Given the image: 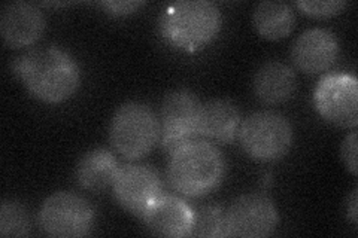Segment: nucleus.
I'll list each match as a JSON object with an SVG mask.
<instances>
[{"instance_id":"nucleus-14","label":"nucleus","mask_w":358,"mask_h":238,"mask_svg":"<svg viewBox=\"0 0 358 238\" xmlns=\"http://www.w3.org/2000/svg\"><path fill=\"white\" fill-rule=\"evenodd\" d=\"M239 128L241 113L231 101L217 98L201 105L197 122L199 135L220 143H230L238 137Z\"/></svg>"},{"instance_id":"nucleus-19","label":"nucleus","mask_w":358,"mask_h":238,"mask_svg":"<svg viewBox=\"0 0 358 238\" xmlns=\"http://www.w3.org/2000/svg\"><path fill=\"white\" fill-rule=\"evenodd\" d=\"M189 237H226V211L214 206L194 210V223Z\"/></svg>"},{"instance_id":"nucleus-3","label":"nucleus","mask_w":358,"mask_h":238,"mask_svg":"<svg viewBox=\"0 0 358 238\" xmlns=\"http://www.w3.org/2000/svg\"><path fill=\"white\" fill-rule=\"evenodd\" d=\"M221 24L220 9L209 0H182L172 3L160 17V31L164 40L184 51H196L214 40Z\"/></svg>"},{"instance_id":"nucleus-8","label":"nucleus","mask_w":358,"mask_h":238,"mask_svg":"<svg viewBox=\"0 0 358 238\" xmlns=\"http://www.w3.org/2000/svg\"><path fill=\"white\" fill-rule=\"evenodd\" d=\"M313 105L320 115L343 128H355L358 124V84L348 73L322 76L313 93Z\"/></svg>"},{"instance_id":"nucleus-12","label":"nucleus","mask_w":358,"mask_h":238,"mask_svg":"<svg viewBox=\"0 0 358 238\" xmlns=\"http://www.w3.org/2000/svg\"><path fill=\"white\" fill-rule=\"evenodd\" d=\"M339 55V42L326 29H309L293 45L291 57L299 70L305 73L326 72Z\"/></svg>"},{"instance_id":"nucleus-1","label":"nucleus","mask_w":358,"mask_h":238,"mask_svg":"<svg viewBox=\"0 0 358 238\" xmlns=\"http://www.w3.org/2000/svg\"><path fill=\"white\" fill-rule=\"evenodd\" d=\"M14 70L33 97L50 105L73 97L81 82L80 67L73 57L55 47L39 48L20 57Z\"/></svg>"},{"instance_id":"nucleus-4","label":"nucleus","mask_w":358,"mask_h":238,"mask_svg":"<svg viewBox=\"0 0 358 238\" xmlns=\"http://www.w3.org/2000/svg\"><path fill=\"white\" fill-rule=\"evenodd\" d=\"M109 135L112 146L120 155L129 160H139L150 154L159 140L160 122L151 107L130 101L117 109Z\"/></svg>"},{"instance_id":"nucleus-5","label":"nucleus","mask_w":358,"mask_h":238,"mask_svg":"<svg viewBox=\"0 0 358 238\" xmlns=\"http://www.w3.org/2000/svg\"><path fill=\"white\" fill-rule=\"evenodd\" d=\"M243 151L257 161H275L293 144V127L281 113L263 110L246 118L239 128Z\"/></svg>"},{"instance_id":"nucleus-11","label":"nucleus","mask_w":358,"mask_h":238,"mask_svg":"<svg viewBox=\"0 0 358 238\" xmlns=\"http://www.w3.org/2000/svg\"><path fill=\"white\" fill-rule=\"evenodd\" d=\"M143 223L159 237H189L194 223V210L173 195H160L142 213Z\"/></svg>"},{"instance_id":"nucleus-7","label":"nucleus","mask_w":358,"mask_h":238,"mask_svg":"<svg viewBox=\"0 0 358 238\" xmlns=\"http://www.w3.org/2000/svg\"><path fill=\"white\" fill-rule=\"evenodd\" d=\"M200 109V100L188 89H176L164 97L159 139L167 154L172 155L179 147L197 139Z\"/></svg>"},{"instance_id":"nucleus-16","label":"nucleus","mask_w":358,"mask_h":238,"mask_svg":"<svg viewBox=\"0 0 358 238\" xmlns=\"http://www.w3.org/2000/svg\"><path fill=\"white\" fill-rule=\"evenodd\" d=\"M120 165L117 158L106 149H93L83 155L76 165V180L84 189L103 191L114 185Z\"/></svg>"},{"instance_id":"nucleus-9","label":"nucleus","mask_w":358,"mask_h":238,"mask_svg":"<svg viewBox=\"0 0 358 238\" xmlns=\"http://www.w3.org/2000/svg\"><path fill=\"white\" fill-rule=\"evenodd\" d=\"M279 223L275 202L263 194H245L226 211V237L262 238L273 234Z\"/></svg>"},{"instance_id":"nucleus-6","label":"nucleus","mask_w":358,"mask_h":238,"mask_svg":"<svg viewBox=\"0 0 358 238\" xmlns=\"http://www.w3.org/2000/svg\"><path fill=\"white\" fill-rule=\"evenodd\" d=\"M94 210L88 201L72 192H55L43 201L39 225L50 237H85L93 228Z\"/></svg>"},{"instance_id":"nucleus-21","label":"nucleus","mask_w":358,"mask_h":238,"mask_svg":"<svg viewBox=\"0 0 358 238\" xmlns=\"http://www.w3.org/2000/svg\"><path fill=\"white\" fill-rule=\"evenodd\" d=\"M357 131L350 133L346 135L342 146H341V156L342 161L350 172L357 176L358 174V165H357Z\"/></svg>"},{"instance_id":"nucleus-17","label":"nucleus","mask_w":358,"mask_h":238,"mask_svg":"<svg viewBox=\"0 0 358 238\" xmlns=\"http://www.w3.org/2000/svg\"><path fill=\"white\" fill-rule=\"evenodd\" d=\"M252 22L260 36L268 40H279L293 31L296 15L289 5L268 0L255 6Z\"/></svg>"},{"instance_id":"nucleus-20","label":"nucleus","mask_w":358,"mask_h":238,"mask_svg":"<svg viewBox=\"0 0 358 238\" xmlns=\"http://www.w3.org/2000/svg\"><path fill=\"white\" fill-rule=\"evenodd\" d=\"M297 8L313 18H330L341 14L346 8L343 0H301L297 2Z\"/></svg>"},{"instance_id":"nucleus-22","label":"nucleus","mask_w":358,"mask_h":238,"mask_svg":"<svg viewBox=\"0 0 358 238\" xmlns=\"http://www.w3.org/2000/svg\"><path fill=\"white\" fill-rule=\"evenodd\" d=\"M102 6L112 15H129L136 13V10L143 6V2L138 0H126V2H103Z\"/></svg>"},{"instance_id":"nucleus-10","label":"nucleus","mask_w":358,"mask_h":238,"mask_svg":"<svg viewBox=\"0 0 358 238\" xmlns=\"http://www.w3.org/2000/svg\"><path fill=\"white\" fill-rule=\"evenodd\" d=\"M112 188L120 206L139 216L154 200L163 195L159 173L152 167L141 164L120 168Z\"/></svg>"},{"instance_id":"nucleus-23","label":"nucleus","mask_w":358,"mask_h":238,"mask_svg":"<svg viewBox=\"0 0 358 238\" xmlns=\"http://www.w3.org/2000/svg\"><path fill=\"white\" fill-rule=\"evenodd\" d=\"M357 189L352 192V195H351V201H350V206H348V216H350V219L352 221V223L354 225H357L358 223V210H357Z\"/></svg>"},{"instance_id":"nucleus-2","label":"nucleus","mask_w":358,"mask_h":238,"mask_svg":"<svg viewBox=\"0 0 358 238\" xmlns=\"http://www.w3.org/2000/svg\"><path fill=\"white\" fill-rule=\"evenodd\" d=\"M226 163L215 144L193 140L171 155L167 177L171 186L187 197H201L222 180Z\"/></svg>"},{"instance_id":"nucleus-18","label":"nucleus","mask_w":358,"mask_h":238,"mask_svg":"<svg viewBox=\"0 0 358 238\" xmlns=\"http://www.w3.org/2000/svg\"><path fill=\"white\" fill-rule=\"evenodd\" d=\"M30 218L22 204L5 200L0 206V235L2 237H27L30 235Z\"/></svg>"},{"instance_id":"nucleus-15","label":"nucleus","mask_w":358,"mask_h":238,"mask_svg":"<svg viewBox=\"0 0 358 238\" xmlns=\"http://www.w3.org/2000/svg\"><path fill=\"white\" fill-rule=\"evenodd\" d=\"M296 85V73L281 61L263 64L254 77V91L267 105L284 103L294 94Z\"/></svg>"},{"instance_id":"nucleus-13","label":"nucleus","mask_w":358,"mask_h":238,"mask_svg":"<svg viewBox=\"0 0 358 238\" xmlns=\"http://www.w3.org/2000/svg\"><path fill=\"white\" fill-rule=\"evenodd\" d=\"M43 30V14L31 3H9L0 15V33L5 43L13 48H24L33 45L42 36Z\"/></svg>"}]
</instances>
